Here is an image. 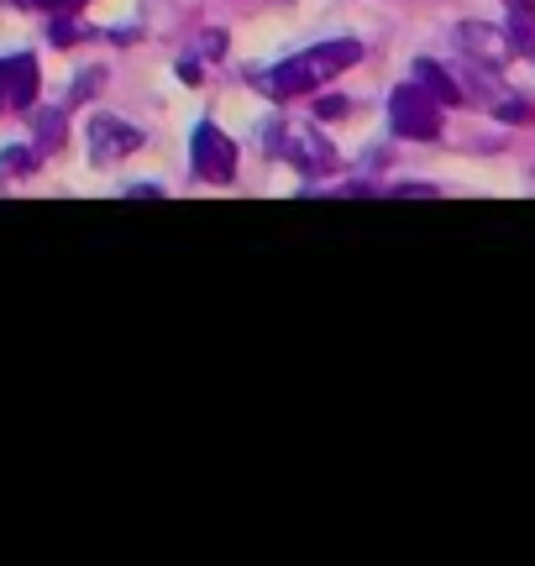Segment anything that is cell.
<instances>
[{"instance_id":"13","label":"cell","mask_w":535,"mask_h":566,"mask_svg":"<svg viewBox=\"0 0 535 566\" xmlns=\"http://www.w3.org/2000/svg\"><path fill=\"white\" fill-rule=\"evenodd\" d=\"M48 38L59 42V48H69V42H80V38H84V27H74V21H69V17H59V21H53V27H48Z\"/></svg>"},{"instance_id":"1","label":"cell","mask_w":535,"mask_h":566,"mask_svg":"<svg viewBox=\"0 0 535 566\" xmlns=\"http://www.w3.org/2000/svg\"><path fill=\"white\" fill-rule=\"evenodd\" d=\"M363 59V42H321V48H310V53H300V59H289L284 69H273L263 80L268 95H279V101H294V95H310V90H321V84H331L336 74H347L352 63Z\"/></svg>"},{"instance_id":"4","label":"cell","mask_w":535,"mask_h":566,"mask_svg":"<svg viewBox=\"0 0 535 566\" xmlns=\"http://www.w3.org/2000/svg\"><path fill=\"white\" fill-rule=\"evenodd\" d=\"M195 174L206 184H231L237 179V142L216 126H200L195 132Z\"/></svg>"},{"instance_id":"11","label":"cell","mask_w":535,"mask_h":566,"mask_svg":"<svg viewBox=\"0 0 535 566\" xmlns=\"http://www.w3.org/2000/svg\"><path fill=\"white\" fill-rule=\"evenodd\" d=\"M38 137H42V147H59L63 142V116L59 111H42L38 116Z\"/></svg>"},{"instance_id":"3","label":"cell","mask_w":535,"mask_h":566,"mask_svg":"<svg viewBox=\"0 0 535 566\" xmlns=\"http://www.w3.org/2000/svg\"><path fill=\"white\" fill-rule=\"evenodd\" d=\"M273 142H279V158L294 163L300 174H326L331 163H336L331 142L321 137L315 126H305V122H284L279 132H273Z\"/></svg>"},{"instance_id":"8","label":"cell","mask_w":535,"mask_h":566,"mask_svg":"<svg viewBox=\"0 0 535 566\" xmlns=\"http://www.w3.org/2000/svg\"><path fill=\"white\" fill-rule=\"evenodd\" d=\"M415 84H426V90H431V95H436L441 105H447V111L468 101L462 80H452V69H441L436 59H420V63H415Z\"/></svg>"},{"instance_id":"7","label":"cell","mask_w":535,"mask_h":566,"mask_svg":"<svg viewBox=\"0 0 535 566\" xmlns=\"http://www.w3.org/2000/svg\"><path fill=\"white\" fill-rule=\"evenodd\" d=\"M32 101H38V63L21 53L6 63V111H32Z\"/></svg>"},{"instance_id":"17","label":"cell","mask_w":535,"mask_h":566,"mask_svg":"<svg viewBox=\"0 0 535 566\" xmlns=\"http://www.w3.org/2000/svg\"><path fill=\"white\" fill-rule=\"evenodd\" d=\"M0 111H6V63H0Z\"/></svg>"},{"instance_id":"12","label":"cell","mask_w":535,"mask_h":566,"mask_svg":"<svg viewBox=\"0 0 535 566\" xmlns=\"http://www.w3.org/2000/svg\"><path fill=\"white\" fill-rule=\"evenodd\" d=\"M494 116H504V122H515V126H525L531 122V105L520 101V95H504V101L494 105Z\"/></svg>"},{"instance_id":"10","label":"cell","mask_w":535,"mask_h":566,"mask_svg":"<svg viewBox=\"0 0 535 566\" xmlns=\"http://www.w3.org/2000/svg\"><path fill=\"white\" fill-rule=\"evenodd\" d=\"M32 168H38V153H32V147H11V153H0V179H6V174L17 179V174H32Z\"/></svg>"},{"instance_id":"5","label":"cell","mask_w":535,"mask_h":566,"mask_svg":"<svg viewBox=\"0 0 535 566\" xmlns=\"http://www.w3.org/2000/svg\"><path fill=\"white\" fill-rule=\"evenodd\" d=\"M90 147H95V163H116V158H132L143 147V132L137 126L116 122V116H95L90 122Z\"/></svg>"},{"instance_id":"6","label":"cell","mask_w":535,"mask_h":566,"mask_svg":"<svg viewBox=\"0 0 535 566\" xmlns=\"http://www.w3.org/2000/svg\"><path fill=\"white\" fill-rule=\"evenodd\" d=\"M457 42H462V48H473L478 63H489V69H504V59L515 53L510 38H504V32H489L483 21H462V27H457Z\"/></svg>"},{"instance_id":"9","label":"cell","mask_w":535,"mask_h":566,"mask_svg":"<svg viewBox=\"0 0 535 566\" xmlns=\"http://www.w3.org/2000/svg\"><path fill=\"white\" fill-rule=\"evenodd\" d=\"M504 38L520 59H535V6L531 0H515L510 6V21H504Z\"/></svg>"},{"instance_id":"2","label":"cell","mask_w":535,"mask_h":566,"mask_svg":"<svg viewBox=\"0 0 535 566\" xmlns=\"http://www.w3.org/2000/svg\"><path fill=\"white\" fill-rule=\"evenodd\" d=\"M389 122L399 137L410 142H436L441 137V126H447V105L436 101L426 84H399L389 95Z\"/></svg>"},{"instance_id":"15","label":"cell","mask_w":535,"mask_h":566,"mask_svg":"<svg viewBox=\"0 0 535 566\" xmlns=\"http://www.w3.org/2000/svg\"><path fill=\"white\" fill-rule=\"evenodd\" d=\"M32 6H42V11H74V6H84V0H32Z\"/></svg>"},{"instance_id":"16","label":"cell","mask_w":535,"mask_h":566,"mask_svg":"<svg viewBox=\"0 0 535 566\" xmlns=\"http://www.w3.org/2000/svg\"><path fill=\"white\" fill-rule=\"evenodd\" d=\"M179 80H185V84H200V69H195V59L179 63Z\"/></svg>"},{"instance_id":"14","label":"cell","mask_w":535,"mask_h":566,"mask_svg":"<svg viewBox=\"0 0 535 566\" xmlns=\"http://www.w3.org/2000/svg\"><path fill=\"white\" fill-rule=\"evenodd\" d=\"M315 116H321V122H336V116H347V101H342V95H326V101L315 105Z\"/></svg>"}]
</instances>
